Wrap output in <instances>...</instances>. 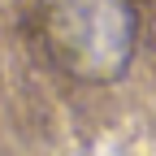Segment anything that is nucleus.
<instances>
[{"label": "nucleus", "mask_w": 156, "mask_h": 156, "mask_svg": "<svg viewBox=\"0 0 156 156\" xmlns=\"http://www.w3.org/2000/svg\"><path fill=\"white\" fill-rule=\"evenodd\" d=\"M139 17L130 0H48L44 44L78 83H117L130 69Z\"/></svg>", "instance_id": "nucleus-1"}]
</instances>
